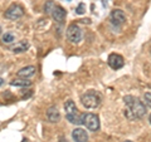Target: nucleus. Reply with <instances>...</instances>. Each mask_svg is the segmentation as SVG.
<instances>
[{
    "label": "nucleus",
    "mask_w": 151,
    "mask_h": 142,
    "mask_svg": "<svg viewBox=\"0 0 151 142\" xmlns=\"http://www.w3.org/2000/svg\"><path fill=\"white\" fill-rule=\"evenodd\" d=\"M149 122H150V125H151V115L149 116Z\"/></svg>",
    "instance_id": "nucleus-20"
},
{
    "label": "nucleus",
    "mask_w": 151,
    "mask_h": 142,
    "mask_svg": "<svg viewBox=\"0 0 151 142\" xmlns=\"http://www.w3.org/2000/svg\"><path fill=\"white\" fill-rule=\"evenodd\" d=\"M72 137L76 142H87L88 133L83 128H74L72 131Z\"/></svg>",
    "instance_id": "nucleus-10"
},
{
    "label": "nucleus",
    "mask_w": 151,
    "mask_h": 142,
    "mask_svg": "<svg viewBox=\"0 0 151 142\" xmlns=\"http://www.w3.org/2000/svg\"><path fill=\"white\" fill-rule=\"evenodd\" d=\"M19 78H23V79H28L33 77L35 74V67L34 65H27V67L19 69V72L17 73Z\"/></svg>",
    "instance_id": "nucleus-11"
},
{
    "label": "nucleus",
    "mask_w": 151,
    "mask_h": 142,
    "mask_svg": "<svg viewBox=\"0 0 151 142\" xmlns=\"http://www.w3.org/2000/svg\"><path fill=\"white\" fill-rule=\"evenodd\" d=\"M50 15H52V18H53L55 22L63 23V20L65 19V15H67V11H65L60 5H55L53 8V10H52Z\"/></svg>",
    "instance_id": "nucleus-8"
},
{
    "label": "nucleus",
    "mask_w": 151,
    "mask_h": 142,
    "mask_svg": "<svg viewBox=\"0 0 151 142\" xmlns=\"http://www.w3.org/2000/svg\"><path fill=\"white\" fill-rule=\"evenodd\" d=\"M81 102H82V106L84 108H87V110H96L101 105V97L98 93L89 91L87 93L82 94Z\"/></svg>",
    "instance_id": "nucleus-2"
},
{
    "label": "nucleus",
    "mask_w": 151,
    "mask_h": 142,
    "mask_svg": "<svg viewBox=\"0 0 151 142\" xmlns=\"http://www.w3.org/2000/svg\"><path fill=\"white\" fill-rule=\"evenodd\" d=\"M0 33H1V28H0Z\"/></svg>",
    "instance_id": "nucleus-22"
},
{
    "label": "nucleus",
    "mask_w": 151,
    "mask_h": 142,
    "mask_svg": "<svg viewBox=\"0 0 151 142\" xmlns=\"http://www.w3.org/2000/svg\"><path fill=\"white\" fill-rule=\"evenodd\" d=\"M124 142H132V141H124Z\"/></svg>",
    "instance_id": "nucleus-21"
},
{
    "label": "nucleus",
    "mask_w": 151,
    "mask_h": 142,
    "mask_svg": "<svg viewBox=\"0 0 151 142\" xmlns=\"http://www.w3.org/2000/svg\"><path fill=\"white\" fill-rule=\"evenodd\" d=\"M84 11H86V5H84L83 3H81L77 6V9H76V13H77V14H83Z\"/></svg>",
    "instance_id": "nucleus-18"
},
{
    "label": "nucleus",
    "mask_w": 151,
    "mask_h": 142,
    "mask_svg": "<svg viewBox=\"0 0 151 142\" xmlns=\"http://www.w3.org/2000/svg\"><path fill=\"white\" fill-rule=\"evenodd\" d=\"M144 105L151 108V92H146L144 94Z\"/></svg>",
    "instance_id": "nucleus-17"
},
{
    "label": "nucleus",
    "mask_w": 151,
    "mask_h": 142,
    "mask_svg": "<svg viewBox=\"0 0 151 142\" xmlns=\"http://www.w3.org/2000/svg\"><path fill=\"white\" fill-rule=\"evenodd\" d=\"M108 65L112 68V69H120L124 67V64H125V60H124V57L120 55V54H116V53H113V54H110V57H108Z\"/></svg>",
    "instance_id": "nucleus-6"
},
{
    "label": "nucleus",
    "mask_w": 151,
    "mask_h": 142,
    "mask_svg": "<svg viewBox=\"0 0 151 142\" xmlns=\"http://www.w3.org/2000/svg\"><path fill=\"white\" fill-rule=\"evenodd\" d=\"M28 49H29V43H28L27 40H22V42H19V43H17V44L12 48L13 53H15V54L24 53V52H25V50H28Z\"/></svg>",
    "instance_id": "nucleus-13"
},
{
    "label": "nucleus",
    "mask_w": 151,
    "mask_h": 142,
    "mask_svg": "<svg viewBox=\"0 0 151 142\" xmlns=\"http://www.w3.org/2000/svg\"><path fill=\"white\" fill-rule=\"evenodd\" d=\"M124 102L127 106V110L125 111V116H127L130 120H135V118H142L146 113V106L144 102L140 99L132 97V96H126L124 97Z\"/></svg>",
    "instance_id": "nucleus-1"
},
{
    "label": "nucleus",
    "mask_w": 151,
    "mask_h": 142,
    "mask_svg": "<svg viewBox=\"0 0 151 142\" xmlns=\"http://www.w3.org/2000/svg\"><path fill=\"white\" fill-rule=\"evenodd\" d=\"M14 40H15V37H14L12 33H5V34L3 35V42H4V43L10 44V43H13Z\"/></svg>",
    "instance_id": "nucleus-15"
},
{
    "label": "nucleus",
    "mask_w": 151,
    "mask_h": 142,
    "mask_svg": "<svg viewBox=\"0 0 151 142\" xmlns=\"http://www.w3.org/2000/svg\"><path fill=\"white\" fill-rule=\"evenodd\" d=\"M23 15H24V9H23L22 5H19V4H13L4 13V16L9 19V20H18Z\"/></svg>",
    "instance_id": "nucleus-4"
},
{
    "label": "nucleus",
    "mask_w": 151,
    "mask_h": 142,
    "mask_svg": "<svg viewBox=\"0 0 151 142\" xmlns=\"http://www.w3.org/2000/svg\"><path fill=\"white\" fill-rule=\"evenodd\" d=\"M54 6H55V3H54V1H47L45 5H44V11H45L47 14H50Z\"/></svg>",
    "instance_id": "nucleus-16"
},
{
    "label": "nucleus",
    "mask_w": 151,
    "mask_h": 142,
    "mask_svg": "<svg viewBox=\"0 0 151 142\" xmlns=\"http://www.w3.org/2000/svg\"><path fill=\"white\" fill-rule=\"evenodd\" d=\"M111 22L116 25H122L126 22V15L121 9H115L111 11Z\"/></svg>",
    "instance_id": "nucleus-7"
},
{
    "label": "nucleus",
    "mask_w": 151,
    "mask_h": 142,
    "mask_svg": "<svg viewBox=\"0 0 151 142\" xmlns=\"http://www.w3.org/2000/svg\"><path fill=\"white\" fill-rule=\"evenodd\" d=\"M10 84L12 86H15V87H29V86H32V82L28 79L19 78V79H13Z\"/></svg>",
    "instance_id": "nucleus-14"
},
{
    "label": "nucleus",
    "mask_w": 151,
    "mask_h": 142,
    "mask_svg": "<svg viewBox=\"0 0 151 142\" xmlns=\"http://www.w3.org/2000/svg\"><path fill=\"white\" fill-rule=\"evenodd\" d=\"M47 120H48L50 123H57L59 120H60V113L58 111V108L52 106L48 108V111H47Z\"/></svg>",
    "instance_id": "nucleus-9"
},
{
    "label": "nucleus",
    "mask_w": 151,
    "mask_h": 142,
    "mask_svg": "<svg viewBox=\"0 0 151 142\" xmlns=\"http://www.w3.org/2000/svg\"><path fill=\"white\" fill-rule=\"evenodd\" d=\"M82 118V125H86V127L89 131L96 132L100 130V118L97 115H93V113H83L81 115Z\"/></svg>",
    "instance_id": "nucleus-3"
},
{
    "label": "nucleus",
    "mask_w": 151,
    "mask_h": 142,
    "mask_svg": "<svg viewBox=\"0 0 151 142\" xmlns=\"http://www.w3.org/2000/svg\"><path fill=\"white\" fill-rule=\"evenodd\" d=\"M82 29L77 24H70L67 29V38L72 43H79L82 40Z\"/></svg>",
    "instance_id": "nucleus-5"
},
{
    "label": "nucleus",
    "mask_w": 151,
    "mask_h": 142,
    "mask_svg": "<svg viewBox=\"0 0 151 142\" xmlns=\"http://www.w3.org/2000/svg\"><path fill=\"white\" fill-rule=\"evenodd\" d=\"M4 82H5V80H4L1 77H0V87H1L3 86V84H4Z\"/></svg>",
    "instance_id": "nucleus-19"
},
{
    "label": "nucleus",
    "mask_w": 151,
    "mask_h": 142,
    "mask_svg": "<svg viewBox=\"0 0 151 142\" xmlns=\"http://www.w3.org/2000/svg\"><path fill=\"white\" fill-rule=\"evenodd\" d=\"M64 111H65V116H74V115H78L77 106H76V103L72 101V99H68V101L64 103Z\"/></svg>",
    "instance_id": "nucleus-12"
}]
</instances>
